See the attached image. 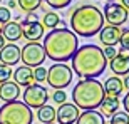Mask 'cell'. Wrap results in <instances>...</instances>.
I'll list each match as a JSON object with an SVG mask.
<instances>
[{
    "label": "cell",
    "mask_w": 129,
    "mask_h": 124,
    "mask_svg": "<svg viewBox=\"0 0 129 124\" xmlns=\"http://www.w3.org/2000/svg\"><path fill=\"white\" fill-rule=\"evenodd\" d=\"M71 60L72 72H76L81 79H97L107 67V59L104 57L102 49L96 44H84L77 47Z\"/></svg>",
    "instance_id": "cell-1"
},
{
    "label": "cell",
    "mask_w": 129,
    "mask_h": 124,
    "mask_svg": "<svg viewBox=\"0 0 129 124\" xmlns=\"http://www.w3.org/2000/svg\"><path fill=\"white\" fill-rule=\"evenodd\" d=\"M42 47L47 59L54 60L55 64H66L76 54L79 47V40L72 30L54 29L47 35H44Z\"/></svg>",
    "instance_id": "cell-2"
},
{
    "label": "cell",
    "mask_w": 129,
    "mask_h": 124,
    "mask_svg": "<svg viewBox=\"0 0 129 124\" xmlns=\"http://www.w3.org/2000/svg\"><path fill=\"white\" fill-rule=\"evenodd\" d=\"M72 32L81 37H92L104 27V15L96 5L86 4L74 9L71 15Z\"/></svg>",
    "instance_id": "cell-3"
},
{
    "label": "cell",
    "mask_w": 129,
    "mask_h": 124,
    "mask_svg": "<svg viewBox=\"0 0 129 124\" xmlns=\"http://www.w3.org/2000/svg\"><path fill=\"white\" fill-rule=\"evenodd\" d=\"M104 87L97 79H82L72 89V104L82 111H96L104 99Z\"/></svg>",
    "instance_id": "cell-4"
},
{
    "label": "cell",
    "mask_w": 129,
    "mask_h": 124,
    "mask_svg": "<svg viewBox=\"0 0 129 124\" xmlns=\"http://www.w3.org/2000/svg\"><path fill=\"white\" fill-rule=\"evenodd\" d=\"M34 112L22 101L5 102L0 107V124H32Z\"/></svg>",
    "instance_id": "cell-5"
},
{
    "label": "cell",
    "mask_w": 129,
    "mask_h": 124,
    "mask_svg": "<svg viewBox=\"0 0 129 124\" xmlns=\"http://www.w3.org/2000/svg\"><path fill=\"white\" fill-rule=\"evenodd\" d=\"M72 76H74V72L69 66L66 64H54L50 66V69H47V77H45V81L47 84L52 89L59 91V89H66L69 84L72 82Z\"/></svg>",
    "instance_id": "cell-6"
},
{
    "label": "cell",
    "mask_w": 129,
    "mask_h": 124,
    "mask_svg": "<svg viewBox=\"0 0 129 124\" xmlns=\"http://www.w3.org/2000/svg\"><path fill=\"white\" fill-rule=\"evenodd\" d=\"M45 59L47 57H45L44 47L39 42H29L20 49V60H24V66L30 67V69L42 66Z\"/></svg>",
    "instance_id": "cell-7"
},
{
    "label": "cell",
    "mask_w": 129,
    "mask_h": 124,
    "mask_svg": "<svg viewBox=\"0 0 129 124\" xmlns=\"http://www.w3.org/2000/svg\"><path fill=\"white\" fill-rule=\"evenodd\" d=\"M49 101V91L47 87L40 86L37 82H34L30 84L29 87H25L24 91V102L25 106H29L30 109H39V107H42V106L47 104Z\"/></svg>",
    "instance_id": "cell-8"
},
{
    "label": "cell",
    "mask_w": 129,
    "mask_h": 124,
    "mask_svg": "<svg viewBox=\"0 0 129 124\" xmlns=\"http://www.w3.org/2000/svg\"><path fill=\"white\" fill-rule=\"evenodd\" d=\"M104 19L109 25H114V27H121L122 24H126V20L129 17V12L122 7L121 4H116V2H107L104 5Z\"/></svg>",
    "instance_id": "cell-9"
},
{
    "label": "cell",
    "mask_w": 129,
    "mask_h": 124,
    "mask_svg": "<svg viewBox=\"0 0 129 124\" xmlns=\"http://www.w3.org/2000/svg\"><path fill=\"white\" fill-rule=\"evenodd\" d=\"M79 114H81V111L74 104L64 102L59 106V109H55V121L57 124H76Z\"/></svg>",
    "instance_id": "cell-10"
},
{
    "label": "cell",
    "mask_w": 129,
    "mask_h": 124,
    "mask_svg": "<svg viewBox=\"0 0 129 124\" xmlns=\"http://www.w3.org/2000/svg\"><path fill=\"white\" fill-rule=\"evenodd\" d=\"M20 27H22V37H25L29 42H39L44 37V27L39 20H34V22L24 20Z\"/></svg>",
    "instance_id": "cell-11"
},
{
    "label": "cell",
    "mask_w": 129,
    "mask_h": 124,
    "mask_svg": "<svg viewBox=\"0 0 129 124\" xmlns=\"http://www.w3.org/2000/svg\"><path fill=\"white\" fill-rule=\"evenodd\" d=\"M121 32H122V29H119V27H114V25H104V27L99 30L101 44H104L106 47H114L116 44H119Z\"/></svg>",
    "instance_id": "cell-12"
},
{
    "label": "cell",
    "mask_w": 129,
    "mask_h": 124,
    "mask_svg": "<svg viewBox=\"0 0 129 124\" xmlns=\"http://www.w3.org/2000/svg\"><path fill=\"white\" fill-rule=\"evenodd\" d=\"M20 60V47L17 44H5L0 49V62L5 66H15Z\"/></svg>",
    "instance_id": "cell-13"
},
{
    "label": "cell",
    "mask_w": 129,
    "mask_h": 124,
    "mask_svg": "<svg viewBox=\"0 0 129 124\" xmlns=\"http://www.w3.org/2000/svg\"><path fill=\"white\" fill-rule=\"evenodd\" d=\"M20 97V87L14 81H5L0 84V99L5 102H12Z\"/></svg>",
    "instance_id": "cell-14"
},
{
    "label": "cell",
    "mask_w": 129,
    "mask_h": 124,
    "mask_svg": "<svg viewBox=\"0 0 129 124\" xmlns=\"http://www.w3.org/2000/svg\"><path fill=\"white\" fill-rule=\"evenodd\" d=\"M14 82L17 86L22 87H29L30 84H34V76H32V69L27 66H20L14 71Z\"/></svg>",
    "instance_id": "cell-15"
},
{
    "label": "cell",
    "mask_w": 129,
    "mask_h": 124,
    "mask_svg": "<svg viewBox=\"0 0 129 124\" xmlns=\"http://www.w3.org/2000/svg\"><path fill=\"white\" fill-rule=\"evenodd\" d=\"M2 37L5 40H9L10 44L20 40L22 39V27H20V24L19 22H14V20L7 22L4 25V29H2Z\"/></svg>",
    "instance_id": "cell-16"
},
{
    "label": "cell",
    "mask_w": 129,
    "mask_h": 124,
    "mask_svg": "<svg viewBox=\"0 0 129 124\" xmlns=\"http://www.w3.org/2000/svg\"><path fill=\"white\" fill-rule=\"evenodd\" d=\"M111 71L116 74V77L119 76H127L129 74V57H124V55H116L114 59H111L109 62Z\"/></svg>",
    "instance_id": "cell-17"
},
{
    "label": "cell",
    "mask_w": 129,
    "mask_h": 124,
    "mask_svg": "<svg viewBox=\"0 0 129 124\" xmlns=\"http://www.w3.org/2000/svg\"><path fill=\"white\" fill-rule=\"evenodd\" d=\"M102 87H104L106 96H114V97H119V96L122 94V91H124L122 81H121L119 77H116V76L109 77V79L102 84Z\"/></svg>",
    "instance_id": "cell-18"
},
{
    "label": "cell",
    "mask_w": 129,
    "mask_h": 124,
    "mask_svg": "<svg viewBox=\"0 0 129 124\" xmlns=\"http://www.w3.org/2000/svg\"><path fill=\"white\" fill-rule=\"evenodd\" d=\"M119 97H114V96H104V99L101 102V114L102 116H112L114 112L119 111Z\"/></svg>",
    "instance_id": "cell-19"
},
{
    "label": "cell",
    "mask_w": 129,
    "mask_h": 124,
    "mask_svg": "<svg viewBox=\"0 0 129 124\" xmlns=\"http://www.w3.org/2000/svg\"><path fill=\"white\" fill-rule=\"evenodd\" d=\"M76 122L77 124H106V119L99 111H84L82 114H79Z\"/></svg>",
    "instance_id": "cell-20"
},
{
    "label": "cell",
    "mask_w": 129,
    "mask_h": 124,
    "mask_svg": "<svg viewBox=\"0 0 129 124\" xmlns=\"http://www.w3.org/2000/svg\"><path fill=\"white\" fill-rule=\"evenodd\" d=\"M37 119L42 124H52L54 121H55V109L49 104L39 107L37 109Z\"/></svg>",
    "instance_id": "cell-21"
},
{
    "label": "cell",
    "mask_w": 129,
    "mask_h": 124,
    "mask_svg": "<svg viewBox=\"0 0 129 124\" xmlns=\"http://www.w3.org/2000/svg\"><path fill=\"white\" fill-rule=\"evenodd\" d=\"M60 22H62V19H60L55 12H47V14L44 15L42 27H44V29H49V30L60 29Z\"/></svg>",
    "instance_id": "cell-22"
},
{
    "label": "cell",
    "mask_w": 129,
    "mask_h": 124,
    "mask_svg": "<svg viewBox=\"0 0 129 124\" xmlns=\"http://www.w3.org/2000/svg\"><path fill=\"white\" fill-rule=\"evenodd\" d=\"M17 4H19V7L24 12H34V10H37L39 7H40V4H42V0H17Z\"/></svg>",
    "instance_id": "cell-23"
},
{
    "label": "cell",
    "mask_w": 129,
    "mask_h": 124,
    "mask_svg": "<svg viewBox=\"0 0 129 124\" xmlns=\"http://www.w3.org/2000/svg\"><path fill=\"white\" fill-rule=\"evenodd\" d=\"M109 124H129V116L122 111H117L114 114L111 116V121Z\"/></svg>",
    "instance_id": "cell-24"
},
{
    "label": "cell",
    "mask_w": 129,
    "mask_h": 124,
    "mask_svg": "<svg viewBox=\"0 0 129 124\" xmlns=\"http://www.w3.org/2000/svg\"><path fill=\"white\" fill-rule=\"evenodd\" d=\"M32 76H34V82H44L45 81V77H47V69L42 66H39V67H34L32 69Z\"/></svg>",
    "instance_id": "cell-25"
},
{
    "label": "cell",
    "mask_w": 129,
    "mask_h": 124,
    "mask_svg": "<svg viewBox=\"0 0 129 124\" xmlns=\"http://www.w3.org/2000/svg\"><path fill=\"white\" fill-rule=\"evenodd\" d=\"M12 74H14V71H12V67H10V66L0 64V84L5 82V81H10Z\"/></svg>",
    "instance_id": "cell-26"
},
{
    "label": "cell",
    "mask_w": 129,
    "mask_h": 124,
    "mask_svg": "<svg viewBox=\"0 0 129 124\" xmlns=\"http://www.w3.org/2000/svg\"><path fill=\"white\" fill-rule=\"evenodd\" d=\"M52 101L55 102V104H64L67 101V94H66V91H62V89H59V91H54V94H52Z\"/></svg>",
    "instance_id": "cell-27"
},
{
    "label": "cell",
    "mask_w": 129,
    "mask_h": 124,
    "mask_svg": "<svg viewBox=\"0 0 129 124\" xmlns=\"http://www.w3.org/2000/svg\"><path fill=\"white\" fill-rule=\"evenodd\" d=\"M72 0H45V4L49 7H52V9H64L67 5L71 4Z\"/></svg>",
    "instance_id": "cell-28"
},
{
    "label": "cell",
    "mask_w": 129,
    "mask_h": 124,
    "mask_svg": "<svg viewBox=\"0 0 129 124\" xmlns=\"http://www.w3.org/2000/svg\"><path fill=\"white\" fill-rule=\"evenodd\" d=\"M119 44H121V47H122V49H127V50H129V29H122Z\"/></svg>",
    "instance_id": "cell-29"
},
{
    "label": "cell",
    "mask_w": 129,
    "mask_h": 124,
    "mask_svg": "<svg viewBox=\"0 0 129 124\" xmlns=\"http://www.w3.org/2000/svg\"><path fill=\"white\" fill-rule=\"evenodd\" d=\"M10 9H7V7H0V22L2 24H7V22H10Z\"/></svg>",
    "instance_id": "cell-30"
},
{
    "label": "cell",
    "mask_w": 129,
    "mask_h": 124,
    "mask_svg": "<svg viewBox=\"0 0 129 124\" xmlns=\"http://www.w3.org/2000/svg\"><path fill=\"white\" fill-rule=\"evenodd\" d=\"M102 54H104L106 59H109V60H111V59H114L116 55H117V50H116L114 47H104V49H102Z\"/></svg>",
    "instance_id": "cell-31"
},
{
    "label": "cell",
    "mask_w": 129,
    "mask_h": 124,
    "mask_svg": "<svg viewBox=\"0 0 129 124\" xmlns=\"http://www.w3.org/2000/svg\"><path fill=\"white\" fill-rule=\"evenodd\" d=\"M122 106H124V112L129 116V91H127V94L124 96V99H122Z\"/></svg>",
    "instance_id": "cell-32"
},
{
    "label": "cell",
    "mask_w": 129,
    "mask_h": 124,
    "mask_svg": "<svg viewBox=\"0 0 129 124\" xmlns=\"http://www.w3.org/2000/svg\"><path fill=\"white\" fill-rule=\"evenodd\" d=\"M117 54H119V55H124V57H129V50H127V49H122V47H121Z\"/></svg>",
    "instance_id": "cell-33"
},
{
    "label": "cell",
    "mask_w": 129,
    "mask_h": 124,
    "mask_svg": "<svg viewBox=\"0 0 129 124\" xmlns=\"http://www.w3.org/2000/svg\"><path fill=\"white\" fill-rule=\"evenodd\" d=\"M122 86H124V89H127V91H129V74L124 77V81H122Z\"/></svg>",
    "instance_id": "cell-34"
},
{
    "label": "cell",
    "mask_w": 129,
    "mask_h": 124,
    "mask_svg": "<svg viewBox=\"0 0 129 124\" xmlns=\"http://www.w3.org/2000/svg\"><path fill=\"white\" fill-rule=\"evenodd\" d=\"M121 5H122V7L129 12V0H121Z\"/></svg>",
    "instance_id": "cell-35"
},
{
    "label": "cell",
    "mask_w": 129,
    "mask_h": 124,
    "mask_svg": "<svg viewBox=\"0 0 129 124\" xmlns=\"http://www.w3.org/2000/svg\"><path fill=\"white\" fill-rule=\"evenodd\" d=\"M15 5H17V2H14V0H9V7H7V9H14Z\"/></svg>",
    "instance_id": "cell-36"
},
{
    "label": "cell",
    "mask_w": 129,
    "mask_h": 124,
    "mask_svg": "<svg viewBox=\"0 0 129 124\" xmlns=\"http://www.w3.org/2000/svg\"><path fill=\"white\" fill-rule=\"evenodd\" d=\"M4 45H5V39L2 37V34H0V49L4 47Z\"/></svg>",
    "instance_id": "cell-37"
},
{
    "label": "cell",
    "mask_w": 129,
    "mask_h": 124,
    "mask_svg": "<svg viewBox=\"0 0 129 124\" xmlns=\"http://www.w3.org/2000/svg\"><path fill=\"white\" fill-rule=\"evenodd\" d=\"M2 29H4V24H2V22H0V34H2Z\"/></svg>",
    "instance_id": "cell-38"
},
{
    "label": "cell",
    "mask_w": 129,
    "mask_h": 124,
    "mask_svg": "<svg viewBox=\"0 0 129 124\" xmlns=\"http://www.w3.org/2000/svg\"><path fill=\"white\" fill-rule=\"evenodd\" d=\"M106 2H116V0H106Z\"/></svg>",
    "instance_id": "cell-39"
},
{
    "label": "cell",
    "mask_w": 129,
    "mask_h": 124,
    "mask_svg": "<svg viewBox=\"0 0 129 124\" xmlns=\"http://www.w3.org/2000/svg\"><path fill=\"white\" fill-rule=\"evenodd\" d=\"M0 4H2V0H0Z\"/></svg>",
    "instance_id": "cell-40"
},
{
    "label": "cell",
    "mask_w": 129,
    "mask_h": 124,
    "mask_svg": "<svg viewBox=\"0 0 129 124\" xmlns=\"http://www.w3.org/2000/svg\"><path fill=\"white\" fill-rule=\"evenodd\" d=\"M52 124H54V122H52Z\"/></svg>",
    "instance_id": "cell-41"
}]
</instances>
